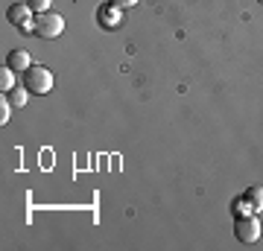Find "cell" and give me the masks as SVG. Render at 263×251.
<instances>
[{
    "label": "cell",
    "instance_id": "1",
    "mask_svg": "<svg viewBox=\"0 0 263 251\" xmlns=\"http://www.w3.org/2000/svg\"><path fill=\"white\" fill-rule=\"evenodd\" d=\"M24 88H27V93H35V96L50 93L53 91V70H47L44 65H29L24 70Z\"/></svg>",
    "mask_w": 263,
    "mask_h": 251
},
{
    "label": "cell",
    "instance_id": "2",
    "mask_svg": "<svg viewBox=\"0 0 263 251\" xmlns=\"http://www.w3.org/2000/svg\"><path fill=\"white\" fill-rule=\"evenodd\" d=\"M65 32V18L59 12H38L35 15V35L44 41H53Z\"/></svg>",
    "mask_w": 263,
    "mask_h": 251
},
{
    "label": "cell",
    "instance_id": "3",
    "mask_svg": "<svg viewBox=\"0 0 263 251\" xmlns=\"http://www.w3.org/2000/svg\"><path fill=\"white\" fill-rule=\"evenodd\" d=\"M6 18H9V24H15L21 32H35V18H32L29 3H12L9 12H6Z\"/></svg>",
    "mask_w": 263,
    "mask_h": 251
},
{
    "label": "cell",
    "instance_id": "4",
    "mask_svg": "<svg viewBox=\"0 0 263 251\" xmlns=\"http://www.w3.org/2000/svg\"><path fill=\"white\" fill-rule=\"evenodd\" d=\"M234 237H237L240 242H254V240H257V237H260V219H257V214L237 216Z\"/></svg>",
    "mask_w": 263,
    "mask_h": 251
},
{
    "label": "cell",
    "instance_id": "5",
    "mask_svg": "<svg viewBox=\"0 0 263 251\" xmlns=\"http://www.w3.org/2000/svg\"><path fill=\"white\" fill-rule=\"evenodd\" d=\"M97 24L103 29H117L123 24V9H117L114 3H103L97 9Z\"/></svg>",
    "mask_w": 263,
    "mask_h": 251
},
{
    "label": "cell",
    "instance_id": "6",
    "mask_svg": "<svg viewBox=\"0 0 263 251\" xmlns=\"http://www.w3.org/2000/svg\"><path fill=\"white\" fill-rule=\"evenodd\" d=\"M32 65V59H29V53L27 50H12L9 56H6V67H12V70H27V67Z\"/></svg>",
    "mask_w": 263,
    "mask_h": 251
},
{
    "label": "cell",
    "instance_id": "7",
    "mask_svg": "<svg viewBox=\"0 0 263 251\" xmlns=\"http://www.w3.org/2000/svg\"><path fill=\"white\" fill-rule=\"evenodd\" d=\"M246 199L252 202L254 214H260L263 210V187H249V190H246Z\"/></svg>",
    "mask_w": 263,
    "mask_h": 251
},
{
    "label": "cell",
    "instance_id": "8",
    "mask_svg": "<svg viewBox=\"0 0 263 251\" xmlns=\"http://www.w3.org/2000/svg\"><path fill=\"white\" fill-rule=\"evenodd\" d=\"M231 214L234 216H249V214H254V207H252V202H249V199H234V202H231Z\"/></svg>",
    "mask_w": 263,
    "mask_h": 251
},
{
    "label": "cell",
    "instance_id": "9",
    "mask_svg": "<svg viewBox=\"0 0 263 251\" xmlns=\"http://www.w3.org/2000/svg\"><path fill=\"white\" fill-rule=\"evenodd\" d=\"M0 88H3V93L15 88V70H12V67H3V73H0Z\"/></svg>",
    "mask_w": 263,
    "mask_h": 251
},
{
    "label": "cell",
    "instance_id": "10",
    "mask_svg": "<svg viewBox=\"0 0 263 251\" xmlns=\"http://www.w3.org/2000/svg\"><path fill=\"white\" fill-rule=\"evenodd\" d=\"M6 100H9V103L15 105V108H18V105L27 103V93L21 91V88H12V91H6Z\"/></svg>",
    "mask_w": 263,
    "mask_h": 251
},
{
    "label": "cell",
    "instance_id": "11",
    "mask_svg": "<svg viewBox=\"0 0 263 251\" xmlns=\"http://www.w3.org/2000/svg\"><path fill=\"white\" fill-rule=\"evenodd\" d=\"M27 3H29L32 12H50V3H53V0H27Z\"/></svg>",
    "mask_w": 263,
    "mask_h": 251
},
{
    "label": "cell",
    "instance_id": "12",
    "mask_svg": "<svg viewBox=\"0 0 263 251\" xmlns=\"http://www.w3.org/2000/svg\"><path fill=\"white\" fill-rule=\"evenodd\" d=\"M9 100H6V93H3V100H0V123H3V126H6V123H9Z\"/></svg>",
    "mask_w": 263,
    "mask_h": 251
},
{
    "label": "cell",
    "instance_id": "13",
    "mask_svg": "<svg viewBox=\"0 0 263 251\" xmlns=\"http://www.w3.org/2000/svg\"><path fill=\"white\" fill-rule=\"evenodd\" d=\"M108 3H114L117 9H132V6H135L138 0H108Z\"/></svg>",
    "mask_w": 263,
    "mask_h": 251
},
{
    "label": "cell",
    "instance_id": "14",
    "mask_svg": "<svg viewBox=\"0 0 263 251\" xmlns=\"http://www.w3.org/2000/svg\"><path fill=\"white\" fill-rule=\"evenodd\" d=\"M257 3H263V0H257Z\"/></svg>",
    "mask_w": 263,
    "mask_h": 251
}]
</instances>
